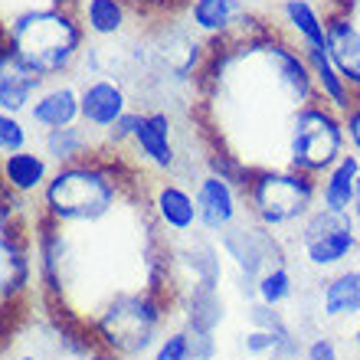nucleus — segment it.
Here are the masks:
<instances>
[{
  "label": "nucleus",
  "mask_w": 360,
  "mask_h": 360,
  "mask_svg": "<svg viewBox=\"0 0 360 360\" xmlns=\"http://www.w3.org/2000/svg\"><path fill=\"white\" fill-rule=\"evenodd\" d=\"M79 92H82V124L92 128L98 138H102L108 128H112L124 112L134 108L131 89L122 79H82L79 82Z\"/></svg>",
  "instance_id": "obj_14"
},
{
  "label": "nucleus",
  "mask_w": 360,
  "mask_h": 360,
  "mask_svg": "<svg viewBox=\"0 0 360 360\" xmlns=\"http://www.w3.org/2000/svg\"><path fill=\"white\" fill-rule=\"evenodd\" d=\"M13 360H39V354H17V357H13Z\"/></svg>",
  "instance_id": "obj_36"
},
{
  "label": "nucleus",
  "mask_w": 360,
  "mask_h": 360,
  "mask_svg": "<svg viewBox=\"0 0 360 360\" xmlns=\"http://www.w3.org/2000/svg\"><path fill=\"white\" fill-rule=\"evenodd\" d=\"M302 360H344L341 341L331 331H314L304 338V351Z\"/></svg>",
  "instance_id": "obj_29"
},
{
  "label": "nucleus",
  "mask_w": 360,
  "mask_h": 360,
  "mask_svg": "<svg viewBox=\"0 0 360 360\" xmlns=\"http://www.w3.org/2000/svg\"><path fill=\"white\" fill-rule=\"evenodd\" d=\"M124 158L144 177H184V148H180L177 112L167 105L141 108V124Z\"/></svg>",
  "instance_id": "obj_7"
},
{
  "label": "nucleus",
  "mask_w": 360,
  "mask_h": 360,
  "mask_svg": "<svg viewBox=\"0 0 360 360\" xmlns=\"http://www.w3.org/2000/svg\"><path fill=\"white\" fill-rule=\"evenodd\" d=\"M30 124L37 128V134L53 131V128H66V124L82 122V92H79V79H53L39 89L27 112Z\"/></svg>",
  "instance_id": "obj_15"
},
{
  "label": "nucleus",
  "mask_w": 360,
  "mask_h": 360,
  "mask_svg": "<svg viewBox=\"0 0 360 360\" xmlns=\"http://www.w3.org/2000/svg\"><path fill=\"white\" fill-rule=\"evenodd\" d=\"M243 200H246V217L288 246L298 226L318 210V177L295 171L288 164L256 167Z\"/></svg>",
  "instance_id": "obj_4"
},
{
  "label": "nucleus",
  "mask_w": 360,
  "mask_h": 360,
  "mask_svg": "<svg viewBox=\"0 0 360 360\" xmlns=\"http://www.w3.org/2000/svg\"><path fill=\"white\" fill-rule=\"evenodd\" d=\"M311 4H321V7H328V10H331V0H311Z\"/></svg>",
  "instance_id": "obj_38"
},
{
  "label": "nucleus",
  "mask_w": 360,
  "mask_h": 360,
  "mask_svg": "<svg viewBox=\"0 0 360 360\" xmlns=\"http://www.w3.org/2000/svg\"><path fill=\"white\" fill-rule=\"evenodd\" d=\"M246 324L249 328H262V331L288 334L295 328L292 318L285 314V308H272L262 302H246Z\"/></svg>",
  "instance_id": "obj_27"
},
{
  "label": "nucleus",
  "mask_w": 360,
  "mask_h": 360,
  "mask_svg": "<svg viewBox=\"0 0 360 360\" xmlns=\"http://www.w3.org/2000/svg\"><path fill=\"white\" fill-rule=\"evenodd\" d=\"M53 171H56V164L39 151V144L0 158V184H4L7 193H13L20 200H39Z\"/></svg>",
  "instance_id": "obj_17"
},
{
  "label": "nucleus",
  "mask_w": 360,
  "mask_h": 360,
  "mask_svg": "<svg viewBox=\"0 0 360 360\" xmlns=\"http://www.w3.org/2000/svg\"><path fill=\"white\" fill-rule=\"evenodd\" d=\"M190 357L193 360H219L217 331H190Z\"/></svg>",
  "instance_id": "obj_30"
},
{
  "label": "nucleus",
  "mask_w": 360,
  "mask_h": 360,
  "mask_svg": "<svg viewBox=\"0 0 360 360\" xmlns=\"http://www.w3.org/2000/svg\"><path fill=\"white\" fill-rule=\"evenodd\" d=\"M53 4H76V0H53Z\"/></svg>",
  "instance_id": "obj_39"
},
{
  "label": "nucleus",
  "mask_w": 360,
  "mask_h": 360,
  "mask_svg": "<svg viewBox=\"0 0 360 360\" xmlns=\"http://www.w3.org/2000/svg\"><path fill=\"white\" fill-rule=\"evenodd\" d=\"M347 151H351L347 124H344V115L338 108H331L321 98H311L292 115L288 138H285V164L288 167L321 177Z\"/></svg>",
  "instance_id": "obj_5"
},
{
  "label": "nucleus",
  "mask_w": 360,
  "mask_h": 360,
  "mask_svg": "<svg viewBox=\"0 0 360 360\" xmlns=\"http://www.w3.org/2000/svg\"><path fill=\"white\" fill-rule=\"evenodd\" d=\"M171 321H177V292L141 285L108 295L86 318V328L95 344L134 360L158 347V341L171 331Z\"/></svg>",
  "instance_id": "obj_3"
},
{
  "label": "nucleus",
  "mask_w": 360,
  "mask_h": 360,
  "mask_svg": "<svg viewBox=\"0 0 360 360\" xmlns=\"http://www.w3.org/2000/svg\"><path fill=\"white\" fill-rule=\"evenodd\" d=\"M351 4H354V0H331V7H347V10H351Z\"/></svg>",
  "instance_id": "obj_37"
},
{
  "label": "nucleus",
  "mask_w": 360,
  "mask_h": 360,
  "mask_svg": "<svg viewBox=\"0 0 360 360\" xmlns=\"http://www.w3.org/2000/svg\"><path fill=\"white\" fill-rule=\"evenodd\" d=\"M304 56H308V66H311V79H314V92H318V98L344 115L354 102H357L354 86L341 76V69L331 63L328 49H304Z\"/></svg>",
  "instance_id": "obj_23"
},
{
  "label": "nucleus",
  "mask_w": 360,
  "mask_h": 360,
  "mask_svg": "<svg viewBox=\"0 0 360 360\" xmlns=\"http://www.w3.org/2000/svg\"><path fill=\"white\" fill-rule=\"evenodd\" d=\"M328 56L360 95V27L347 7L328 10Z\"/></svg>",
  "instance_id": "obj_19"
},
{
  "label": "nucleus",
  "mask_w": 360,
  "mask_h": 360,
  "mask_svg": "<svg viewBox=\"0 0 360 360\" xmlns=\"http://www.w3.org/2000/svg\"><path fill=\"white\" fill-rule=\"evenodd\" d=\"M33 134H37V128L30 124L27 115L0 112V158L33 148Z\"/></svg>",
  "instance_id": "obj_25"
},
{
  "label": "nucleus",
  "mask_w": 360,
  "mask_h": 360,
  "mask_svg": "<svg viewBox=\"0 0 360 360\" xmlns=\"http://www.w3.org/2000/svg\"><path fill=\"white\" fill-rule=\"evenodd\" d=\"M46 79H39L10 46L0 43V112L27 115Z\"/></svg>",
  "instance_id": "obj_18"
},
{
  "label": "nucleus",
  "mask_w": 360,
  "mask_h": 360,
  "mask_svg": "<svg viewBox=\"0 0 360 360\" xmlns=\"http://www.w3.org/2000/svg\"><path fill=\"white\" fill-rule=\"evenodd\" d=\"M76 10L89 39H98V43L128 39V33L134 27V17H141L124 0H76Z\"/></svg>",
  "instance_id": "obj_20"
},
{
  "label": "nucleus",
  "mask_w": 360,
  "mask_h": 360,
  "mask_svg": "<svg viewBox=\"0 0 360 360\" xmlns=\"http://www.w3.org/2000/svg\"><path fill=\"white\" fill-rule=\"evenodd\" d=\"M344 124H347V144H351V151L360 154V95H357V102L344 112Z\"/></svg>",
  "instance_id": "obj_31"
},
{
  "label": "nucleus",
  "mask_w": 360,
  "mask_h": 360,
  "mask_svg": "<svg viewBox=\"0 0 360 360\" xmlns=\"http://www.w3.org/2000/svg\"><path fill=\"white\" fill-rule=\"evenodd\" d=\"M0 43L13 49L39 79L53 82L76 76L89 33L76 4H43L10 13Z\"/></svg>",
  "instance_id": "obj_2"
},
{
  "label": "nucleus",
  "mask_w": 360,
  "mask_h": 360,
  "mask_svg": "<svg viewBox=\"0 0 360 360\" xmlns=\"http://www.w3.org/2000/svg\"><path fill=\"white\" fill-rule=\"evenodd\" d=\"M141 180H148L124 154L95 151L76 164H63L53 171L46 190L39 193V217L59 226H98L122 207L124 200L138 197Z\"/></svg>",
  "instance_id": "obj_1"
},
{
  "label": "nucleus",
  "mask_w": 360,
  "mask_h": 360,
  "mask_svg": "<svg viewBox=\"0 0 360 360\" xmlns=\"http://www.w3.org/2000/svg\"><path fill=\"white\" fill-rule=\"evenodd\" d=\"M37 144H39V151L46 154L56 167H63V164L86 161V158H92L95 151H102V138H98L92 128H86L82 122L37 134Z\"/></svg>",
  "instance_id": "obj_22"
},
{
  "label": "nucleus",
  "mask_w": 360,
  "mask_h": 360,
  "mask_svg": "<svg viewBox=\"0 0 360 360\" xmlns=\"http://www.w3.org/2000/svg\"><path fill=\"white\" fill-rule=\"evenodd\" d=\"M128 7H134L138 13H161L167 7V0H124Z\"/></svg>",
  "instance_id": "obj_33"
},
{
  "label": "nucleus",
  "mask_w": 360,
  "mask_h": 360,
  "mask_svg": "<svg viewBox=\"0 0 360 360\" xmlns=\"http://www.w3.org/2000/svg\"><path fill=\"white\" fill-rule=\"evenodd\" d=\"M219 249L226 262L233 266V282H236V292L246 298V302H256V282L259 275L266 272L269 262H275L278 256L288 252L282 239L269 233L266 226H259L256 219L243 217L236 226H229L223 236H217Z\"/></svg>",
  "instance_id": "obj_8"
},
{
  "label": "nucleus",
  "mask_w": 360,
  "mask_h": 360,
  "mask_svg": "<svg viewBox=\"0 0 360 360\" xmlns=\"http://www.w3.org/2000/svg\"><path fill=\"white\" fill-rule=\"evenodd\" d=\"M184 20L193 33L207 39L210 46H223L239 37H249L266 20L256 17L249 0H180Z\"/></svg>",
  "instance_id": "obj_10"
},
{
  "label": "nucleus",
  "mask_w": 360,
  "mask_h": 360,
  "mask_svg": "<svg viewBox=\"0 0 360 360\" xmlns=\"http://www.w3.org/2000/svg\"><path fill=\"white\" fill-rule=\"evenodd\" d=\"M151 187L144 190L148 213L164 233V239H187L200 233V207L193 184L184 177H148Z\"/></svg>",
  "instance_id": "obj_11"
},
{
  "label": "nucleus",
  "mask_w": 360,
  "mask_h": 360,
  "mask_svg": "<svg viewBox=\"0 0 360 360\" xmlns=\"http://www.w3.org/2000/svg\"><path fill=\"white\" fill-rule=\"evenodd\" d=\"M193 193H197L200 207V233H207V236H223L229 226H236L246 217L243 190L219 174L203 171L193 180Z\"/></svg>",
  "instance_id": "obj_12"
},
{
  "label": "nucleus",
  "mask_w": 360,
  "mask_h": 360,
  "mask_svg": "<svg viewBox=\"0 0 360 360\" xmlns=\"http://www.w3.org/2000/svg\"><path fill=\"white\" fill-rule=\"evenodd\" d=\"M298 295V282H295V259L292 252L278 256L275 262H269L266 272L259 275L256 282V302L272 304V308H285L295 302Z\"/></svg>",
  "instance_id": "obj_24"
},
{
  "label": "nucleus",
  "mask_w": 360,
  "mask_h": 360,
  "mask_svg": "<svg viewBox=\"0 0 360 360\" xmlns=\"http://www.w3.org/2000/svg\"><path fill=\"white\" fill-rule=\"evenodd\" d=\"M151 360H193L190 357V331L184 324H174L171 331L164 334L158 347L151 351Z\"/></svg>",
  "instance_id": "obj_28"
},
{
  "label": "nucleus",
  "mask_w": 360,
  "mask_h": 360,
  "mask_svg": "<svg viewBox=\"0 0 360 360\" xmlns=\"http://www.w3.org/2000/svg\"><path fill=\"white\" fill-rule=\"evenodd\" d=\"M351 219H354V226H357V236H360V187H357V200H354V207H351Z\"/></svg>",
  "instance_id": "obj_34"
},
{
  "label": "nucleus",
  "mask_w": 360,
  "mask_h": 360,
  "mask_svg": "<svg viewBox=\"0 0 360 360\" xmlns=\"http://www.w3.org/2000/svg\"><path fill=\"white\" fill-rule=\"evenodd\" d=\"M360 187V154L347 151L318 177V207L334 213H351Z\"/></svg>",
  "instance_id": "obj_21"
},
{
  "label": "nucleus",
  "mask_w": 360,
  "mask_h": 360,
  "mask_svg": "<svg viewBox=\"0 0 360 360\" xmlns=\"http://www.w3.org/2000/svg\"><path fill=\"white\" fill-rule=\"evenodd\" d=\"M82 360H131V357H124V354L112 351V347H102V344H92V347L82 354Z\"/></svg>",
  "instance_id": "obj_32"
},
{
  "label": "nucleus",
  "mask_w": 360,
  "mask_h": 360,
  "mask_svg": "<svg viewBox=\"0 0 360 360\" xmlns=\"http://www.w3.org/2000/svg\"><path fill=\"white\" fill-rule=\"evenodd\" d=\"M351 347L360 354V321H354V324H351Z\"/></svg>",
  "instance_id": "obj_35"
},
{
  "label": "nucleus",
  "mask_w": 360,
  "mask_h": 360,
  "mask_svg": "<svg viewBox=\"0 0 360 360\" xmlns=\"http://www.w3.org/2000/svg\"><path fill=\"white\" fill-rule=\"evenodd\" d=\"M138 124H141V108L134 105L131 112H124L118 122L102 134V151H112V154H124L131 148L134 134H138Z\"/></svg>",
  "instance_id": "obj_26"
},
{
  "label": "nucleus",
  "mask_w": 360,
  "mask_h": 360,
  "mask_svg": "<svg viewBox=\"0 0 360 360\" xmlns=\"http://www.w3.org/2000/svg\"><path fill=\"white\" fill-rule=\"evenodd\" d=\"M288 252H292L295 262H302L318 278L357 262L360 236L351 213H334V210L318 207L298 226L295 239L288 243Z\"/></svg>",
  "instance_id": "obj_6"
},
{
  "label": "nucleus",
  "mask_w": 360,
  "mask_h": 360,
  "mask_svg": "<svg viewBox=\"0 0 360 360\" xmlns=\"http://www.w3.org/2000/svg\"><path fill=\"white\" fill-rule=\"evenodd\" d=\"M275 27L298 49H328V7L311 0H275Z\"/></svg>",
  "instance_id": "obj_16"
},
{
  "label": "nucleus",
  "mask_w": 360,
  "mask_h": 360,
  "mask_svg": "<svg viewBox=\"0 0 360 360\" xmlns=\"http://www.w3.org/2000/svg\"><path fill=\"white\" fill-rule=\"evenodd\" d=\"M33 217L17 219V223H0V302L7 311L20 304V298L30 292L33 275H37Z\"/></svg>",
  "instance_id": "obj_9"
},
{
  "label": "nucleus",
  "mask_w": 360,
  "mask_h": 360,
  "mask_svg": "<svg viewBox=\"0 0 360 360\" xmlns=\"http://www.w3.org/2000/svg\"><path fill=\"white\" fill-rule=\"evenodd\" d=\"M314 311L324 324H354L360 321V262L338 269L318 278Z\"/></svg>",
  "instance_id": "obj_13"
}]
</instances>
